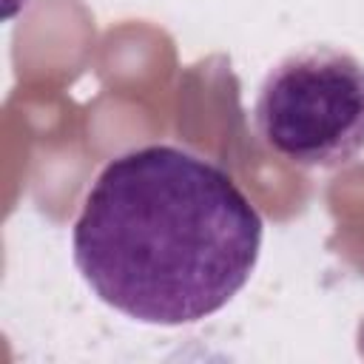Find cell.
<instances>
[{"instance_id": "6da1fadb", "label": "cell", "mask_w": 364, "mask_h": 364, "mask_svg": "<svg viewBox=\"0 0 364 364\" xmlns=\"http://www.w3.org/2000/svg\"><path fill=\"white\" fill-rule=\"evenodd\" d=\"M71 250L100 301L142 324L179 327L219 313L247 284L262 216L222 165L154 142L97 173Z\"/></svg>"}, {"instance_id": "7a4b0ae2", "label": "cell", "mask_w": 364, "mask_h": 364, "mask_svg": "<svg viewBox=\"0 0 364 364\" xmlns=\"http://www.w3.org/2000/svg\"><path fill=\"white\" fill-rule=\"evenodd\" d=\"M253 125L290 165H350L364 151V63L327 43L284 54L259 85Z\"/></svg>"}]
</instances>
